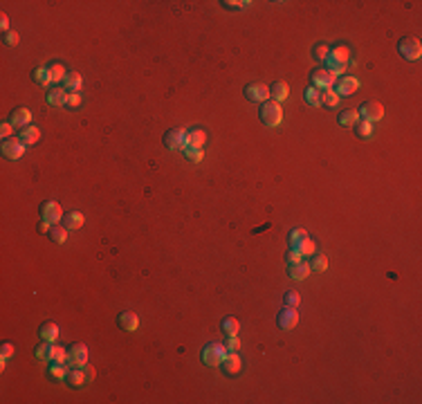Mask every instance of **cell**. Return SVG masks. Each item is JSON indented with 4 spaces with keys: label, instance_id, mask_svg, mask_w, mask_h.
Returning <instances> with one entry per match:
<instances>
[{
    "label": "cell",
    "instance_id": "obj_1",
    "mask_svg": "<svg viewBox=\"0 0 422 404\" xmlns=\"http://www.w3.org/2000/svg\"><path fill=\"white\" fill-rule=\"evenodd\" d=\"M258 117H261V122L265 124V126L276 128L283 122V108H281V104H276V101H265V104L261 106V113H258Z\"/></svg>",
    "mask_w": 422,
    "mask_h": 404
},
{
    "label": "cell",
    "instance_id": "obj_2",
    "mask_svg": "<svg viewBox=\"0 0 422 404\" xmlns=\"http://www.w3.org/2000/svg\"><path fill=\"white\" fill-rule=\"evenodd\" d=\"M397 52H400V56H402V59H406V61H420L422 45H420L418 38L406 36V38H402V41L397 43Z\"/></svg>",
    "mask_w": 422,
    "mask_h": 404
},
{
    "label": "cell",
    "instance_id": "obj_3",
    "mask_svg": "<svg viewBox=\"0 0 422 404\" xmlns=\"http://www.w3.org/2000/svg\"><path fill=\"white\" fill-rule=\"evenodd\" d=\"M225 355H227V348H225V344H207L202 350V364L204 366H220L225 359Z\"/></svg>",
    "mask_w": 422,
    "mask_h": 404
},
{
    "label": "cell",
    "instance_id": "obj_4",
    "mask_svg": "<svg viewBox=\"0 0 422 404\" xmlns=\"http://www.w3.org/2000/svg\"><path fill=\"white\" fill-rule=\"evenodd\" d=\"M310 81H312V88L324 92V90H330L335 83H337V76L330 74L326 67H316V70L310 72Z\"/></svg>",
    "mask_w": 422,
    "mask_h": 404
},
{
    "label": "cell",
    "instance_id": "obj_5",
    "mask_svg": "<svg viewBox=\"0 0 422 404\" xmlns=\"http://www.w3.org/2000/svg\"><path fill=\"white\" fill-rule=\"evenodd\" d=\"M41 220L43 223H50V225H59L63 220V209H61L59 202L54 200H45L41 205Z\"/></svg>",
    "mask_w": 422,
    "mask_h": 404
},
{
    "label": "cell",
    "instance_id": "obj_6",
    "mask_svg": "<svg viewBox=\"0 0 422 404\" xmlns=\"http://www.w3.org/2000/svg\"><path fill=\"white\" fill-rule=\"evenodd\" d=\"M357 113H359V117H362V119L375 124V122H380V119L384 117V106H382L380 101H364V104L359 106Z\"/></svg>",
    "mask_w": 422,
    "mask_h": 404
},
{
    "label": "cell",
    "instance_id": "obj_7",
    "mask_svg": "<svg viewBox=\"0 0 422 404\" xmlns=\"http://www.w3.org/2000/svg\"><path fill=\"white\" fill-rule=\"evenodd\" d=\"M243 94H245L247 101H254V104H265V101H270V85H265V83H249V85H245Z\"/></svg>",
    "mask_w": 422,
    "mask_h": 404
},
{
    "label": "cell",
    "instance_id": "obj_8",
    "mask_svg": "<svg viewBox=\"0 0 422 404\" xmlns=\"http://www.w3.org/2000/svg\"><path fill=\"white\" fill-rule=\"evenodd\" d=\"M164 146L169 151H184L186 148V131L184 128H171L164 135Z\"/></svg>",
    "mask_w": 422,
    "mask_h": 404
},
{
    "label": "cell",
    "instance_id": "obj_9",
    "mask_svg": "<svg viewBox=\"0 0 422 404\" xmlns=\"http://www.w3.org/2000/svg\"><path fill=\"white\" fill-rule=\"evenodd\" d=\"M25 148L27 146L18 137L5 139V142H3V155L7 157V160H21V157L25 155Z\"/></svg>",
    "mask_w": 422,
    "mask_h": 404
},
{
    "label": "cell",
    "instance_id": "obj_10",
    "mask_svg": "<svg viewBox=\"0 0 422 404\" xmlns=\"http://www.w3.org/2000/svg\"><path fill=\"white\" fill-rule=\"evenodd\" d=\"M88 359H90V350L85 344H74L70 348V364L74 368H85L88 366Z\"/></svg>",
    "mask_w": 422,
    "mask_h": 404
},
{
    "label": "cell",
    "instance_id": "obj_11",
    "mask_svg": "<svg viewBox=\"0 0 422 404\" xmlns=\"http://www.w3.org/2000/svg\"><path fill=\"white\" fill-rule=\"evenodd\" d=\"M276 324H279V328L283 330H292L296 328V324H299V310L296 308H283L279 312V317H276Z\"/></svg>",
    "mask_w": 422,
    "mask_h": 404
},
{
    "label": "cell",
    "instance_id": "obj_12",
    "mask_svg": "<svg viewBox=\"0 0 422 404\" xmlns=\"http://www.w3.org/2000/svg\"><path fill=\"white\" fill-rule=\"evenodd\" d=\"M359 79L357 76H339L337 79V90L335 92L339 94V97H351V94H355L359 90Z\"/></svg>",
    "mask_w": 422,
    "mask_h": 404
},
{
    "label": "cell",
    "instance_id": "obj_13",
    "mask_svg": "<svg viewBox=\"0 0 422 404\" xmlns=\"http://www.w3.org/2000/svg\"><path fill=\"white\" fill-rule=\"evenodd\" d=\"M351 47L348 45H335L330 47V54L326 61H330V63H337V65H348L351 63Z\"/></svg>",
    "mask_w": 422,
    "mask_h": 404
},
{
    "label": "cell",
    "instance_id": "obj_14",
    "mask_svg": "<svg viewBox=\"0 0 422 404\" xmlns=\"http://www.w3.org/2000/svg\"><path fill=\"white\" fill-rule=\"evenodd\" d=\"M220 368H223L225 375H238L243 368V359L238 353H227L223 359V364H220Z\"/></svg>",
    "mask_w": 422,
    "mask_h": 404
},
{
    "label": "cell",
    "instance_id": "obj_15",
    "mask_svg": "<svg viewBox=\"0 0 422 404\" xmlns=\"http://www.w3.org/2000/svg\"><path fill=\"white\" fill-rule=\"evenodd\" d=\"M117 324H119V328H124L126 333H135V330L140 328V317H137L135 312L126 310L117 317Z\"/></svg>",
    "mask_w": 422,
    "mask_h": 404
},
{
    "label": "cell",
    "instance_id": "obj_16",
    "mask_svg": "<svg viewBox=\"0 0 422 404\" xmlns=\"http://www.w3.org/2000/svg\"><path fill=\"white\" fill-rule=\"evenodd\" d=\"M310 263L308 261H299V263H290L287 265V274H290V278H294V281H303V278L310 276Z\"/></svg>",
    "mask_w": 422,
    "mask_h": 404
},
{
    "label": "cell",
    "instance_id": "obj_17",
    "mask_svg": "<svg viewBox=\"0 0 422 404\" xmlns=\"http://www.w3.org/2000/svg\"><path fill=\"white\" fill-rule=\"evenodd\" d=\"M18 139H21L25 146H34L38 139H41V128L34 126V124H30V126H25L21 133H18Z\"/></svg>",
    "mask_w": 422,
    "mask_h": 404
},
{
    "label": "cell",
    "instance_id": "obj_18",
    "mask_svg": "<svg viewBox=\"0 0 422 404\" xmlns=\"http://www.w3.org/2000/svg\"><path fill=\"white\" fill-rule=\"evenodd\" d=\"M9 122L14 124V128H25V126L32 124V113L27 108H16L12 113V119H9Z\"/></svg>",
    "mask_w": 422,
    "mask_h": 404
},
{
    "label": "cell",
    "instance_id": "obj_19",
    "mask_svg": "<svg viewBox=\"0 0 422 404\" xmlns=\"http://www.w3.org/2000/svg\"><path fill=\"white\" fill-rule=\"evenodd\" d=\"M68 384L70 386H74V388H81V386H85L88 384V375H85V368H74L72 366V370H68Z\"/></svg>",
    "mask_w": 422,
    "mask_h": 404
},
{
    "label": "cell",
    "instance_id": "obj_20",
    "mask_svg": "<svg viewBox=\"0 0 422 404\" xmlns=\"http://www.w3.org/2000/svg\"><path fill=\"white\" fill-rule=\"evenodd\" d=\"M207 144V133L202 128H193V131H186V146H195L202 148Z\"/></svg>",
    "mask_w": 422,
    "mask_h": 404
},
{
    "label": "cell",
    "instance_id": "obj_21",
    "mask_svg": "<svg viewBox=\"0 0 422 404\" xmlns=\"http://www.w3.org/2000/svg\"><path fill=\"white\" fill-rule=\"evenodd\" d=\"M270 97L276 101V104H281V101H285L290 97V88H287V83H283V81H276V83L270 85Z\"/></svg>",
    "mask_w": 422,
    "mask_h": 404
},
{
    "label": "cell",
    "instance_id": "obj_22",
    "mask_svg": "<svg viewBox=\"0 0 422 404\" xmlns=\"http://www.w3.org/2000/svg\"><path fill=\"white\" fill-rule=\"evenodd\" d=\"M45 101L50 106H63V104H68V90H65V88H52L50 92H47Z\"/></svg>",
    "mask_w": 422,
    "mask_h": 404
},
{
    "label": "cell",
    "instance_id": "obj_23",
    "mask_svg": "<svg viewBox=\"0 0 422 404\" xmlns=\"http://www.w3.org/2000/svg\"><path fill=\"white\" fill-rule=\"evenodd\" d=\"M41 339L43 341H50V344H54L56 339H59V326L56 324H52V321H45V324L41 326Z\"/></svg>",
    "mask_w": 422,
    "mask_h": 404
},
{
    "label": "cell",
    "instance_id": "obj_24",
    "mask_svg": "<svg viewBox=\"0 0 422 404\" xmlns=\"http://www.w3.org/2000/svg\"><path fill=\"white\" fill-rule=\"evenodd\" d=\"M47 72H50L52 83H61V81H65V76H68V70H65V65L59 63V61H54V63L47 65Z\"/></svg>",
    "mask_w": 422,
    "mask_h": 404
},
{
    "label": "cell",
    "instance_id": "obj_25",
    "mask_svg": "<svg viewBox=\"0 0 422 404\" xmlns=\"http://www.w3.org/2000/svg\"><path fill=\"white\" fill-rule=\"evenodd\" d=\"M290 249H296V252L301 254V258H305V256H314L316 254V243L312 238H303L301 243H296L294 247H290Z\"/></svg>",
    "mask_w": 422,
    "mask_h": 404
},
{
    "label": "cell",
    "instance_id": "obj_26",
    "mask_svg": "<svg viewBox=\"0 0 422 404\" xmlns=\"http://www.w3.org/2000/svg\"><path fill=\"white\" fill-rule=\"evenodd\" d=\"M36 359H41V362H45V364H52V359H54V344L43 341L36 348Z\"/></svg>",
    "mask_w": 422,
    "mask_h": 404
},
{
    "label": "cell",
    "instance_id": "obj_27",
    "mask_svg": "<svg viewBox=\"0 0 422 404\" xmlns=\"http://www.w3.org/2000/svg\"><path fill=\"white\" fill-rule=\"evenodd\" d=\"M359 119H362V117H359V113H357V110H353V108H351V110H344V113L339 115V126H344V128H353L355 124L359 122Z\"/></svg>",
    "mask_w": 422,
    "mask_h": 404
},
{
    "label": "cell",
    "instance_id": "obj_28",
    "mask_svg": "<svg viewBox=\"0 0 422 404\" xmlns=\"http://www.w3.org/2000/svg\"><path fill=\"white\" fill-rule=\"evenodd\" d=\"M353 128H355V133H357L359 137H364V139H371L373 135H375V126H373L371 122H366V119H359Z\"/></svg>",
    "mask_w": 422,
    "mask_h": 404
},
{
    "label": "cell",
    "instance_id": "obj_29",
    "mask_svg": "<svg viewBox=\"0 0 422 404\" xmlns=\"http://www.w3.org/2000/svg\"><path fill=\"white\" fill-rule=\"evenodd\" d=\"M83 223H85V216L81 214V211H70L63 225L72 232V229H81V227H83Z\"/></svg>",
    "mask_w": 422,
    "mask_h": 404
},
{
    "label": "cell",
    "instance_id": "obj_30",
    "mask_svg": "<svg viewBox=\"0 0 422 404\" xmlns=\"http://www.w3.org/2000/svg\"><path fill=\"white\" fill-rule=\"evenodd\" d=\"M68 232H70V229L65 227V225H52V229L47 232V236H50L54 243L61 245V243H65V240H68Z\"/></svg>",
    "mask_w": 422,
    "mask_h": 404
},
{
    "label": "cell",
    "instance_id": "obj_31",
    "mask_svg": "<svg viewBox=\"0 0 422 404\" xmlns=\"http://www.w3.org/2000/svg\"><path fill=\"white\" fill-rule=\"evenodd\" d=\"M63 83H65V90H70V92H79L83 79H81L79 72H68V76H65Z\"/></svg>",
    "mask_w": 422,
    "mask_h": 404
},
{
    "label": "cell",
    "instance_id": "obj_32",
    "mask_svg": "<svg viewBox=\"0 0 422 404\" xmlns=\"http://www.w3.org/2000/svg\"><path fill=\"white\" fill-rule=\"evenodd\" d=\"M220 328H223L227 335H238V330H241V321H238L236 317H225V319L220 321Z\"/></svg>",
    "mask_w": 422,
    "mask_h": 404
},
{
    "label": "cell",
    "instance_id": "obj_33",
    "mask_svg": "<svg viewBox=\"0 0 422 404\" xmlns=\"http://www.w3.org/2000/svg\"><path fill=\"white\" fill-rule=\"evenodd\" d=\"M339 101H342V97H339V94L335 92V88L324 90V92H321V104L328 106V108H337Z\"/></svg>",
    "mask_w": 422,
    "mask_h": 404
},
{
    "label": "cell",
    "instance_id": "obj_34",
    "mask_svg": "<svg viewBox=\"0 0 422 404\" xmlns=\"http://www.w3.org/2000/svg\"><path fill=\"white\" fill-rule=\"evenodd\" d=\"M310 258H312V261H310V269H312V272H326V269H328V258H326L324 254L316 252L314 256H310Z\"/></svg>",
    "mask_w": 422,
    "mask_h": 404
},
{
    "label": "cell",
    "instance_id": "obj_35",
    "mask_svg": "<svg viewBox=\"0 0 422 404\" xmlns=\"http://www.w3.org/2000/svg\"><path fill=\"white\" fill-rule=\"evenodd\" d=\"M184 157H186L189 162H193V164H200V162H202V157H204V153H202V148L186 146V148H184Z\"/></svg>",
    "mask_w": 422,
    "mask_h": 404
},
{
    "label": "cell",
    "instance_id": "obj_36",
    "mask_svg": "<svg viewBox=\"0 0 422 404\" xmlns=\"http://www.w3.org/2000/svg\"><path fill=\"white\" fill-rule=\"evenodd\" d=\"M70 362V350H65L63 346H54V359H52V364H63V366H68Z\"/></svg>",
    "mask_w": 422,
    "mask_h": 404
},
{
    "label": "cell",
    "instance_id": "obj_37",
    "mask_svg": "<svg viewBox=\"0 0 422 404\" xmlns=\"http://www.w3.org/2000/svg\"><path fill=\"white\" fill-rule=\"evenodd\" d=\"M328 54H330V47L326 45V43H316V45L312 47V56H314V61H321V63H324V61L328 59Z\"/></svg>",
    "mask_w": 422,
    "mask_h": 404
},
{
    "label": "cell",
    "instance_id": "obj_38",
    "mask_svg": "<svg viewBox=\"0 0 422 404\" xmlns=\"http://www.w3.org/2000/svg\"><path fill=\"white\" fill-rule=\"evenodd\" d=\"M305 101H308L310 106H314V108H319L321 106V90H316V88H312V85H310L308 90H305Z\"/></svg>",
    "mask_w": 422,
    "mask_h": 404
},
{
    "label": "cell",
    "instance_id": "obj_39",
    "mask_svg": "<svg viewBox=\"0 0 422 404\" xmlns=\"http://www.w3.org/2000/svg\"><path fill=\"white\" fill-rule=\"evenodd\" d=\"M303 238H308V232L303 227H294L290 234H287V240H290V247H294L296 243H301Z\"/></svg>",
    "mask_w": 422,
    "mask_h": 404
},
{
    "label": "cell",
    "instance_id": "obj_40",
    "mask_svg": "<svg viewBox=\"0 0 422 404\" xmlns=\"http://www.w3.org/2000/svg\"><path fill=\"white\" fill-rule=\"evenodd\" d=\"M34 81H36L38 85H50L52 83L47 67H38V70H34Z\"/></svg>",
    "mask_w": 422,
    "mask_h": 404
},
{
    "label": "cell",
    "instance_id": "obj_41",
    "mask_svg": "<svg viewBox=\"0 0 422 404\" xmlns=\"http://www.w3.org/2000/svg\"><path fill=\"white\" fill-rule=\"evenodd\" d=\"M50 375L54 379H65L68 377V366H63V364H50Z\"/></svg>",
    "mask_w": 422,
    "mask_h": 404
},
{
    "label": "cell",
    "instance_id": "obj_42",
    "mask_svg": "<svg viewBox=\"0 0 422 404\" xmlns=\"http://www.w3.org/2000/svg\"><path fill=\"white\" fill-rule=\"evenodd\" d=\"M225 348H227V353H238V350H241V339H238V335H227Z\"/></svg>",
    "mask_w": 422,
    "mask_h": 404
},
{
    "label": "cell",
    "instance_id": "obj_43",
    "mask_svg": "<svg viewBox=\"0 0 422 404\" xmlns=\"http://www.w3.org/2000/svg\"><path fill=\"white\" fill-rule=\"evenodd\" d=\"M299 303H301V294H299V292L290 290V292L285 294V306H287V308H299Z\"/></svg>",
    "mask_w": 422,
    "mask_h": 404
},
{
    "label": "cell",
    "instance_id": "obj_44",
    "mask_svg": "<svg viewBox=\"0 0 422 404\" xmlns=\"http://www.w3.org/2000/svg\"><path fill=\"white\" fill-rule=\"evenodd\" d=\"M223 5L227 9H247L252 3H249V0H225Z\"/></svg>",
    "mask_w": 422,
    "mask_h": 404
},
{
    "label": "cell",
    "instance_id": "obj_45",
    "mask_svg": "<svg viewBox=\"0 0 422 404\" xmlns=\"http://www.w3.org/2000/svg\"><path fill=\"white\" fill-rule=\"evenodd\" d=\"M9 357H14V344L5 341V344H3V348H0V362H7Z\"/></svg>",
    "mask_w": 422,
    "mask_h": 404
},
{
    "label": "cell",
    "instance_id": "obj_46",
    "mask_svg": "<svg viewBox=\"0 0 422 404\" xmlns=\"http://www.w3.org/2000/svg\"><path fill=\"white\" fill-rule=\"evenodd\" d=\"M0 135H3L5 139H12L14 137V124L12 122H3V126H0Z\"/></svg>",
    "mask_w": 422,
    "mask_h": 404
},
{
    "label": "cell",
    "instance_id": "obj_47",
    "mask_svg": "<svg viewBox=\"0 0 422 404\" xmlns=\"http://www.w3.org/2000/svg\"><path fill=\"white\" fill-rule=\"evenodd\" d=\"M68 106H70V108H79V106H81V94L79 92H68Z\"/></svg>",
    "mask_w": 422,
    "mask_h": 404
},
{
    "label": "cell",
    "instance_id": "obj_48",
    "mask_svg": "<svg viewBox=\"0 0 422 404\" xmlns=\"http://www.w3.org/2000/svg\"><path fill=\"white\" fill-rule=\"evenodd\" d=\"M5 43H7V45H18V43H21L18 32H7V34H5Z\"/></svg>",
    "mask_w": 422,
    "mask_h": 404
},
{
    "label": "cell",
    "instance_id": "obj_49",
    "mask_svg": "<svg viewBox=\"0 0 422 404\" xmlns=\"http://www.w3.org/2000/svg\"><path fill=\"white\" fill-rule=\"evenodd\" d=\"M287 261H290V263H299V261H305V258H301V254L296 252V249H290V254H287Z\"/></svg>",
    "mask_w": 422,
    "mask_h": 404
},
{
    "label": "cell",
    "instance_id": "obj_50",
    "mask_svg": "<svg viewBox=\"0 0 422 404\" xmlns=\"http://www.w3.org/2000/svg\"><path fill=\"white\" fill-rule=\"evenodd\" d=\"M0 27H3V30H9V18H7V14H0Z\"/></svg>",
    "mask_w": 422,
    "mask_h": 404
},
{
    "label": "cell",
    "instance_id": "obj_51",
    "mask_svg": "<svg viewBox=\"0 0 422 404\" xmlns=\"http://www.w3.org/2000/svg\"><path fill=\"white\" fill-rule=\"evenodd\" d=\"M85 375H88V382H92V379H94V368L90 366V364L85 366Z\"/></svg>",
    "mask_w": 422,
    "mask_h": 404
},
{
    "label": "cell",
    "instance_id": "obj_52",
    "mask_svg": "<svg viewBox=\"0 0 422 404\" xmlns=\"http://www.w3.org/2000/svg\"><path fill=\"white\" fill-rule=\"evenodd\" d=\"M50 229H52V225H50V223H41V225H38V232H43V234H45V232H50Z\"/></svg>",
    "mask_w": 422,
    "mask_h": 404
}]
</instances>
